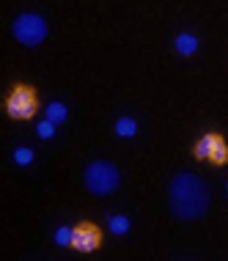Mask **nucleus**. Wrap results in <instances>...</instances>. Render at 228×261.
Instances as JSON below:
<instances>
[{"label":"nucleus","mask_w":228,"mask_h":261,"mask_svg":"<svg viewBox=\"0 0 228 261\" xmlns=\"http://www.w3.org/2000/svg\"><path fill=\"white\" fill-rule=\"evenodd\" d=\"M55 126H58V124H53L49 118H44V121H39V124H36V135H39L41 140L55 138Z\"/></svg>","instance_id":"4468645a"},{"label":"nucleus","mask_w":228,"mask_h":261,"mask_svg":"<svg viewBox=\"0 0 228 261\" xmlns=\"http://www.w3.org/2000/svg\"><path fill=\"white\" fill-rule=\"evenodd\" d=\"M72 237H74V228H69V225L55 228V245L58 248H72Z\"/></svg>","instance_id":"f8f14e48"},{"label":"nucleus","mask_w":228,"mask_h":261,"mask_svg":"<svg viewBox=\"0 0 228 261\" xmlns=\"http://www.w3.org/2000/svg\"><path fill=\"white\" fill-rule=\"evenodd\" d=\"M209 209V187L198 176L179 173L170 181V212L182 220H198Z\"/></svg>","instance_id":"f257e3e1"},{"label":"nucleus","mask_w":228,"mask_h":261,"mask_svg":"<svg viewBox=\"0 0 228 261\" xmlns=\"http://www.w3.org/2000/svg\"><path fill=\"white\" fill-rule=\"evenodd\" d=\"M83 185L91 195H110L116 193L118 185H121V173L113 162H105V160H96L85 168L83 173Z\"/></svg>","instance_id":"7ed1b4c3"},{"label":"nucleus","mask_w":228,"mask_h":261,"mask_svg":"<svg viewBox=\"0 0 228 261\" xmlns=\"http://www.w3.org/2000/svg\"><path fill=\"white\" fill-rule=\"evenodd\" d=\"M108 228H110L113 237H124V234H130L132 223H130V217H126V215H110L108 217Z\"/></svg>","instance_id":"9d476101"},{"label":"nucleus","mask_w":228,"mask_h":261,"mask_svg":"<svg viewBox=\"0 0 228 261\" xmlns=\"http://www.w3.org/2000/svg\"><path fill=\"white\" fill-rule=\"evenodd\" d=\"M102 248V228L91 220H80L74 225V237H72V250L77 253H96Z\"/></svg>","instance_id":"39448f33"},{"label":"nucleus","mask_w":228,"mask_h":261,"mask_svg":"<svg viewBox=\"0 0 228 261\" xmlns=\"http://www.w3.org/2000/svg\"><path fill=\"white\" fill-rule=\"evenodd\" d=\"M225 193H228V181H225Z\"/></svg>","instance_id":"2eb2a0df"},{"label":"nucleus","mask_w":228,"mask_h":261,"mask_svg":"<svg viewBox=\"0 0 228 261\" xmlns=\"http://www.w3.org/2000/svg\"><path fill=\"white\" fill-rule=\"evenodd\" d=\"M3 108H6V116L11 121H31L33 116L39 113V94L33 86L28 83H14L9 88L3 99Z\"/></svg>","instance_id":"f03ea898"},{"label":"nucleus","mask_w":228,"mask_h":261,"mask_svg":"<svg viewBox=\"0 0 228 261\" xmlns=\"http://www.w3.org/2000/svg\"><path fill=\"white\" fill-rule=\"evenodd\" d=\"M198 47H201V41H198L195 33H179V36L173 39V50L179 53L182 58H190V55H195Z\"/></svg>","instance_id":"0eeeda50"},{"label":"nucleus","mask_w":228,"mask_h":261,"mask_svg":"<svg viewBox=\"0 0 228 261\" xmlns=\"http://www.w3.org/2000/svg\"><path fill=\"white\" fill-rule=\"evenodd\" d=\"M206 162H212L215 168L228 165V143L220 132H209V160Z\"/></svg>","instance_id":"423d86ee"},{"label":"nucleus","mask_w":228,"mask_h":261,"mask_svg":"<svg viewBox=\"0 0 228 261\" xmlns=\"http://www.w3.org/2000/svg\"><path fill=\"white\" fill-rule=\"evenodd\" d=\"M113 132H116L118 138L130 140V138L138 135V121H135L132 116H121V118H116V124H113Z\"/></svg>","instance_id":"6e6552de"},{"label":"nucleus","mask_w":228,"mask_h":261,"mask_svg":"<svg viewBox=\"0 0 228 261\" xmlns=\"http://www.w3.org/2000/svg\"><path fill=\"white\" fill-rule=\"evenodd\" d=\"M11 33L22 47H39L47 39V22H44V17L28 11V14H19L11 22Z\"/></svg>","instance_id":"20e7f679"},{"label":"nucleus","mask_w":228,"mask_h":261,"mask_svg":"<svg viewBox=\"0 0 228 261\" xmlns=\"http://www.w3.org/2000/svg\"><path fill=\"white\" fill-rule=\"evenodd\" d=\"M192 157H195L198 162H206V160H209V132H206V135H201L195 143H192Z\"/></svg>","instance_id":"9b49d317"},{"label":"nucleus","mask_w":228,"mask_h":261,"mask_svg":"<svg viewBox=\"0 0 228 261\" xmlns=\"http://www.w3.org/2000/svg\"><path fill=\"white\" fill-rule=\"evenodd\" d=\"M44 118H49L53 124H66L69 118V108L63 102H49L44 108Z\"/></svg>","instance_id":"1a4fd4ad"},{"label":"nucleus","mask_w":228,"mask_h":261,"mask_svg":"<svg viewBox=\"0 0 228 261\" xmlns=\"http://www.w3.org/2000/svg\"><path fill=\"white\" fill-rule=\"evenodd\" d=\"M31 162H33V149H28V146H19V149H14V165L28 168Z\"/></svg>","instance_id":"ddd939ff"}]
</instances>
